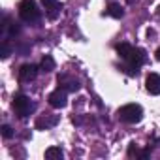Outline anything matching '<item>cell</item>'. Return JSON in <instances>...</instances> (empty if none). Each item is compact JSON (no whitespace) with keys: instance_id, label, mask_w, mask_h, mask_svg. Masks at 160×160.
Returning a JSON list of instances; mask_svg holds the SVG:
<instances>
[{"instance_id":"1","label":"cell","mask_w":160,"mask_h":160,"mask_svg":"<svg viewBox=\"0 0 160 160\" xmlns=\"http://www.w3.org/2000/svg\"><path fill=\"white\" fill-rule=\"evenodd\" d=\"M117 115H119V119H121L122 122L136 124V122H139V121L143 119V109H141L139 104H126V106H122V108L117 111Z\"/></svg>"},{"instance_id":"2","label":"cell","mask_w":160,"mask_h":160,"mask_svg":"<svg viewBox=\"0 0 160 160\" xmlns=\"http://www.w3.org/2000/svg\"><path fill=\"white\" fill-rule=\"evenodd\" d=\"M147 60V55H145V51L141 49V47H134L132 49V53H130V57L126 58V62H128V68H122L128 75H138V68L143 64Z\"/></svg>"},{"instance_id":"3","label":"cell","mask_w":160,"mask_h":160,"mask_svg":"<svg viewBox=\"0 0 160 160\" xmlns=\"http://www.w3.org/2000/svg\"><path fill=\"white\" fill-rule=\"evenodd\" d=\"M12 106H13V111L17 113V117H21V119L28 117L34 111V102L28 96H25V94H15Z\"/></svg>"},{"instance_id":"4","label":"cell","mask_w":160,"mask_h":160,"mask_svg":"<svg viewBox=\"0 0 160 160\" xmlns=\"http://www.w3.org/2000/svg\"><path fill=\"white\" fill-rule=\"evenodd\" d=\"M19 17L25 23H36L40 19V10L34 0H23L19 4Z\"/></svg>"},{"instance_id":"5","label":"cell","mask_w":160,"mask_h":160,"mask_svg":"<svg viewBox=\"0 0 160 160\" xmlns=\"http://www.w3.org/2000/svg\"><path fill=\"white\" fill-rule=\"evenodd\" d=\"M49 104L53 106V108H57V109H62V108H66V104H68V96H66V91L64 89H57V91H53L51 94H49Z\"/></svg>"},{"instance_id":"6","label":"cell","mask_w":160,"mask_h":160,"mask_svg":"<svg viewBox=\"0 0 160 160\" xmlns=\"http://www.w3.org/2000/svg\"><path fill=\"white\" fill-rule=\"evenodd\" d=\"M38 66H34V64H23L21 68H19V81L21 83H28V81H32V79L38 75Z\"/></svg>"},{"instance_id":"7","label":"cell","mask_w":160,"mask_h":160,"mask_svg":"<svg viewBox=\"0 0 160 160\" xmlns=\"http://www.w3.org/2000/svg\"><path fill=\"white\" fill-rule=\"evenodd\" d=\"M145 87L152 96H158L160 94V75L158 73H149L147 79H145Z\"/></svg>"},{"instance_id":"8","label":"cell","mask_w":160,"mask_h":160,"mask_svg":"<svg viewBox=\"0 0 160 160\" xmlns=\"http://www.w3.org/2000/svg\"><path fill=\"white\" fill-rule=\"evenodd\" d=\"M42 4L47 12V17L49 19H57L58 13H60V4H58V0H42Z\"/></svg>"},{"instance_id":"9","label":"cell","mask_w":160,"mask_h":160,"mask_svg":"<svg viewBox=\"0 0 160 160\" xmlns=\"http://www.w3.org/2000/svg\"><path fill=\"white\" fill-rule=\"evenodd\" d=\"M57 122H58V115H43L36 121V128L38 130H47V128H53Z\"/></svg>"},{"instance_id":"10","label":"cell","mask_w":160,"mask_h":160,"mask_svg":"<svg viewBox=\"0 0 160 160\" xmlns=\"http://www.w3.org/2000/svg\"><path fill=\"white\" fill-rule=\"evenodd\" d=\"M58 85H60V89H64V91H72V92L79 91V83L75 81V79H70L68 75H60V77H58Z\"/></svg>"},{"instance_id":"11","label":"cell","mask_w":160,"mask_h":160,"mask_svg":"<svg viewBox=\"0 0 160 160\" xmlns=\"http://www.w3.org/2000/svg\"><path fill=\"white\" fill-rule=\"evenodd\" d=\"M40 70H42V72H45V73H49V72H53V70H55V58H53L51 55H45V57L42 58V64H40Z\"/></svg>"},{"instance_id":"12","label":"cell","mask_w":160,"mask_h":160,"mask_svg":"<svg viewBox=\"0 0 160 160\" xmlns=\"http://www.w3.org/2000/svg\"><path fill=\"white\" fill-rule=\"evenodd\" d=\"M62 156H64V152H62L60 147H49L45 151V158L47 160H62Z\"/></svg>"},{"instance_id":"13","label":"cell","mask_w":160,"mask_h":160,"mask_svg":"<svg viewBox=\"0 0 160 160\" xmlns=\"http://www.w3.org/2000/svg\"><path fill=\"white\" fill-rule=\"evenodd\" d=\"M106 13L109 15V17H115V19H121L122 15H124V10L119 6V4H109L108 6V10H106Z\"/></svg>"},{"instance_id":"14","label":"cell","mask_w":160,"mask_h":160,"mask_svg":"<svg viewBox=\"0 0 160 160\" xmlns=\"http://www.w3.org/2000/svg\"><path fill=\"white\" fill-rule=\"evenodd\" d=\"M132 49H134V45H130V43H119V45H117V53H119V57L124 58V60L130 57Z\"/></svg>"},{"instance_id":"15","label":"cell","mask_w":160,"mask_h":160,"mask_svg":"<svg viewBox=\"0 0 160 160\" xmlns=\"http://www.w3.org/2000/svg\"><path fill=\"white\" fill-rule=\"evenodd\" d=\"M128 156H130V158H134V156H139V158H141V151L136 147V143H130V147H128Z\"/></svg>"},{"instance_id":"16","label":"cell","mask_w":160,"mask_h":160,"mask_svg":"<svg viewBox=\"0 0 160 160\" xmlns=\"http://www.w3.org/2000/svg\"><path fill=\"white\" fill-rule=\"evenodd\" d=\"M10 43H8V40H4L2 42V51H0V57H2V58H8L10 57Z\"/></svg>"},{"instance_id":"17","label":"cell","mask_w":160,"mask_h":160,"mask_svg":"<svg viewBox=\"0 0 160 160\" xmlns=\"http://www.w3.org/2000/svg\"><path fill=\"white\" fill-rule=\"evenodd\" d=\"M0 130H2V136L8 139V138H12L13 136V130H12V126H8V124H4L2 128H0Z\"/></svg>"},{"instance_id":"18","label":"cell","mask_w":160,"mask_h":160,"mask_svg":"<svg viewBox=\"0 0 160 160\" xmlns=\"http://www.w3.org/2000/svg\"><path fill=\"white\" fill-rule=\"evenodd\" d=\"M154 55H156V60H160V47L156 49V53H154Z\"/></svg>"},{"instance_id":"19","label":"cell","mask_w":160,"mask_h":160,"mask_svg":"<svg viewBox=\"0 0 160 160\" xmlns=\"http://www.w3.org/2000/svg\"><path fill=\"white\" fill-rule=\"evenodd\" d=\"M128 4H134V0H128Z\"/></svg>"},{"instance_id":"20","label":"cell","mask_w":160,"mask_h":160,"mask_svg":"<svg viewBox=\"0 0 160 160\" xmlns=\"http://www.w3.org/2000/svg\"><path fill=\"white\" fill-rule=\"evenodd\" d=\"M158 15H160V6H158Z\"/></svg>"}]
</instances>
